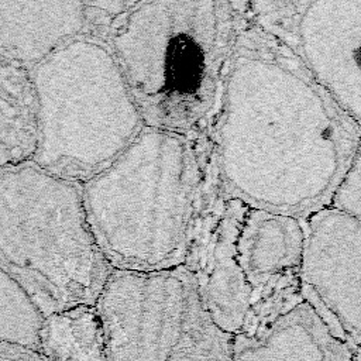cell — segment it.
<instances>
[{
	"label": "cell",
	"instance_id": "1",
	"mask_svg": "<svg viewBox=\"0 0 361 361\" xmlns=\"http://www.w3.org/2000/svg\"><path fill=\"white\" fill-rule=\"evenodd\" d=\"M207 131L220 189L248 207L305 217L327 206L360 151V123L244 11Z\"/></svg>",
	"mask_w": 361,
	"mask_h": 361
},
{
	"label": "cell",
	"instance_id": "2",
	"mask_svg": "<svg viewBox=\"0 0 361 361\" xmlns=\"http://www.w3.org/2000/svg\"><path fill=\"white\" fill-rule=\"evenodd\" d=\"M217 185L206 134L144 126L79 188L89 228L110 268L149 272L185 264Z\"/></svg>",
	"mask_w": 361,
	"mask_h": 361
},
{
	"label": "cell",
	"instance_id": "3",
	"mask_svg": "<svg viewBox=\"0 0 361 361\" xmlns=\"http://www.w3.org/2000/svg\"><path fill=\"white\" fill-rule=\"evenodd\" d=\"M243 1H131L106 41L144 126L207 134L243 21Z\"/></svg>",
	"mask_w": 361,
	"mask_h": 361
},
{
	"label": "cell",
	"instance_id": "4",
	"mask_svg": "<svg viewBox=\"0 0 361 361\" xmlns=\"http://www.w3.org/2000/svg\"><path fill=\"white\" fill-rule=\"evenodd\" d=\"M0 271L44 317L96 305L111 268L89 228L78 183L31 161L0 169Z\"/></svg>",
	"mask_w": 361,
	"mask_h": 361
},
{
	"label": "cell",
	"instance_id": "5",
	"mask_svg": "<svg viewBox=\"0 0 361 361\" xmlns=\"http://www.w3.org/2000/svg\"><path fill=\"white\" fill-rule=\"evenodd\" d=\"M38 106L32 164L83 183L117 158L144 127L103 37L79 35L28 69Z\"/></svg>",
	"mask_w": 361,
	"mask_h": 361
},
{
	"label": "cell",
	"instance_id": "6",
	"mask_svg": "<svg viewBox=\"0 0 361 361\" xmlns=\"http://www.w3.org/2000/svg\"><path fill=\"white\" fill-rule=\"evenodd\" d=\"M94 307L107 361H233V336L212 322L183 265L111 269Z\"/></svg>",
	"mask_w": 361,
	"mask_h": 361
},
{
	"label": "cell",
	"instance_id": "7",
	"mask_svg": "<svg viewBox=\"0 0 361 361\" xmlns=\"http://www.w3.org/2000/svg\"><path fill=\"white\" fill-rule=\"evenodd\" d=\"M247 17L285 45L354 121H361V0L244 1Z\"/></svg>",
	"mask_w": 361,
	"mask_h": 361
},
{
	"label": "cell",
	"instance_id": "8",
	"mask_svg": "<svg viewBox=\"0 0 361 361\" xmlns=\"http://www.w3.org/2000/svg\"><path fill=\"white\" fill-rule=\"evenodd\" d=\"M303 219L298 268L302 299L331 334L358 353L361 337V220L329 206Z\"/></svg>",
	"mask_w": 361,
	"mask_h": 361
},
{
	"label": "cell",
	"instance_id": "9",
	"mask_svg": "<svg viewBox=\"0 0 361 361\" xmlns=\"http://www.w3.org/2000/svg\"><path fill=\"white\" fill-rule=\"evenodd\" d=\"M247 209L245 203L226 195L217 185L202 213L183 264L193 276L203 309L230 336L243 330L254 292L238 265L235 250Z\"/></svg>",
	"mask_w": 361,
	"mask_h": 361
},
{
	"label": "cell",
	"instance_id": "10",
	"mask_svg": "<svg viewBox=\"0 0 361 361\" xmlns=\"http://www.w3.org/2000/svg\"><path fill=\"white\" fill-rule=\"evenodd\" d=\"M130 1H0V65L31 69L68 41L94 34L106 39Z\"/></svg>",
	"mask_w": 361,
	"mask_h": 361
},
{
	"label": "cell",
	"instance_id": "11",
	"mask_svg": "<svg viewBox=\"0 0 361 361\" xmlns=\"http://www.w3.org/2000/svg\"><path fill=\"white\" fill-rule=\"evenodd\" d=\"M233 361H358L303 299L282 312L258 336H233Z\"/></svg>",
	"mask_w": 361,
	"mask_h": 361
},
{
	"label": "cell",
	"instance_id": "12",
	"mask_svg": "<svg viewBox=\"0 0 361 361\" xmlns=\"http://www.w3.org/2000/svg\"><path fill=\"white\" fill-rule=\"evenodd\" d=\"M303 238L302 217L257 207L245 210L235 250L254 292L298 275Z\"/></svg>",
	"mask_w": 361,
	"mask_h": 361
},
{
	"label": "cell",
	"instance_id": "13",
	"mask_svg": "<svg viewBox=\"0 0 361 361\" xmlns=\"http://www.w3.org/2000/svg\"><path fill=\"white\" fill-rule=\"evenodd\" d=\"M37 114L28 69L0 65V169L32 159L38 138Z\"/></svg>",
	"mask_w": 361,
	"mask_h": 361
},
{
	"label": "cell",
	"instance_id": "14",
	"mask_svg": "<svg viewBox=\"0 0 361 361\" xmlns=\"http://www.w3.org/2000/svg\"><path fill=\"white\" fill-rule=\"evenodd\" d=\"M37 353L45 361H107L96 307L79 305L44 317Z\"/></svg>",
	"mask_w": 361,
	"mask_h": 361
},
{
	"label": "cell",
	"instance_id": "15",
	"mask_svg": "<svg viewBox=\"0 0 361 361\" xmlns=\"http://www.w3.org/2000/svg\"><path fill=\"white\" fill-rule=\"evenodd\" d=\"M44 316L25 290L0 271V344L38 350Z\"/></svg>",
	"mask_w": 361,
	"mask_h": 361
},
{
	"label": "cell",
	"instance_id": "16",
	"mask_svg": "<svg viewBox=\"0 0 361 361\" xmlns=\"http://www.w3.org/2000/svg\"><path fill=\"white\" fill-rule=\"evenodd\" d=\"M360 151L333 189L327 206L341 213L361 219V165Z\"/></svg>",
	"mask_w": 361,
	"mask_h": 361
},
{
	"label": "cell",
	"instance_id": "17",
	"mask_svg": "<svg viewBox=\"0 0 361 361\" xmlns=\"http://www.w3.org/2000/svg\"><path fill=\"white\" fill-rule=\"evenodd\" d=\"M0 361H45L37 351L13 345L0 344Z\"/></svg>",
	"mask_w": 361,
	"mask_h": 361
}]
</instances>
